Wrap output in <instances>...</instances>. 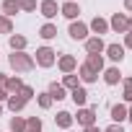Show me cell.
<instances>
[{
    "label": "cell",
    "instance_id": "9",
    "mask_svg": "<svg viewBox=\"0 0 132 132\" xmlns=\"http://www.w3.org/2000/svg\"><path fill=\"white\" fill-rule=\"evenodd\" d=\"M39 11H42V16H44V18H54V16H57V11H60V5H57V0H42Z\"/></svg>",
    "mask_w": 132,
    "mask_h": 132
},
{
    "label": "cell",
    "instance_id": "21",
    "mask_svg": "<svg viewBox=\"0 0 132 132\" xmlns=\"http://www.w3.org/2000/svg\"><path fill=\"white\" fill-rule=\"evenodd\" d=\"M21 11V5H18V0H3V16H16Z\"/></svg>",
    "mask_w": 132,
    "mask_h": 132
},
{
    "label": "cell",
    "instance_id": "37",
    "mask_svg": "<svg viewBox=\"0 0 132 132\" xmlns=\"http://www.w3.org/2000/svg\"><path fill=\"white\" fill-rule=\"evenodd\" d=\"M124 8H127V11L132 13V0H124Z\"/></svg>",
    "mask_w": 132,
    "mask_h": 132
},
{
    "label": "cell",
    "instance_id": "40",
    "mask_svg": "<svg viewBox=\"0 0 132 132\" xmlns=\"http://www.w3.org/2000/svg\"><path fill=\"white\" fill-rule=\"evenodd\" d=\"M0 114H3V106H0Z\"/></svg>",
    "mask_w": 132,
    "mask_h": 132
},
{
    "label": "cell",
    "instance_id": "18",
    "mask_svg": "<svg viewBox=\"0 0 132 132\" xmlns=\"http://www.w3.org/2000/svg\"><path fill=\"white\" fill-rule=\"evenodd\" d=\"M54 124L62 127V129H70V124H73V114H70V111H60V114L54 117Z\"/></svg>",
    "mask_w": 132,
    "mask_h": 132
},
{
    "label": "cell",
    "instance_id": "31",
    "mask_svg": "<svg viewBox=\"0 0 132 132\" xmlns=\"http://www.w3.org/2000/svg\"><path fill=\"white\" fill-rule=\"evenodd\" d=\"M18 93H21V96H23V98H26V101H29V98H31V96H34V88H31V86H23V88H21V91H18Z\"/></svg>",
    "mask_w": 132,
    "mask_h": 132
},
{
    "label": "cell",
    "instance_id": "19",
    "mask_svg": "<svg viewBox=\"0 0 132 132\" xmlns=\"http://www.w3.org/2000/svg\"><path fill=\"white\" fill-rule=\"evenodd\" d=\"M88 29H93V31H96V34L101 36V34H106V31H109V21H106V18H98V16H96V18L91 21V26H88Z\"/></svg>",
    "mask_w": 132,
    "mask_h": 132
},
{
    "label": "cell",
    "instance_id": "5",
    "mask_svg": "<svg viewBox=\"0 0 132 132\" xmlns=\"http://www.w3.org/2000/svg\"><path fill=\"white\" fill-rule=\"evenodd\" d=\"M60 13H62L65 18L75 21V18L80 16V5H78V3H73V0H68V3H62V5H60Z\"/></svg>",
    "mask_w": 132,
    "mask_h": 132
},
{
    "label": "cell",
    "instance_id": "26",
    "mask_svg": "<svg viewBox=\"0 0 132 132\" xmlns=\"http://www.w3.org/2000/svg\"><path fill=\"white\" fill-rule=\"evenodd\" d=\"M78 86H80V83H78V75H73V73L62 78V88H65V91H68V88L73 91V88H78Z\"/></svg>",
    "mask_w": 132,
    "mask_h": 132
},
{
    "label": "cell",
    "instance_id": "7",
    "mask_svg": "<svg viewBox=\"0 0 132 132\" xmlns=\"http://www.w3.org/2000/svg\"><path fill=\"white\" fill-rule=\"evenodd\" d=\"M109 29H114L117 34H127V16L124 13H114L109 21Z\"/></svg>",
    "mask_w": 132,
    "mask_h": 132
},
{
    "label": "cell",
    "instance_id": "10",
    "mask_svg": "<svg viewBox=\"0 0 132 132\" xmlns=\"http://www.w3.org/2000/svg\"><path fill=\"white\" fill-rule=\"evenodd\" d=\"M104 52H106L109 60H114V62H122V60H124V47H122V44H106Z\"/></svg>",
    "mask_w": 132,
    "mask_h": 132
},
{
    "label": "cell",
    "instance_id": "34",
    "mask_svg": "<svg viewBox=\"0 0 132 132\" xmlns=\"http://www.w3.org/2000/svg\"><path fill=\"white\" fill-rule=\"evenodd\" d=\"M3 101H8V93H5V88H0V104Z\"/></svg>",
    "mask_w": 132,
    "mask_h": 132
},
{
    "label": "cell",
    "instance_id": "3",
    "mask_svg": "<svg viewBox=\"0 0 132 132\" xmlns=\"http://www.w3.org/2000/svg\"><path fill=\"white\" fill-rule=\"evenodd\" d=\"M68 34H70L75 42H86V39H88V26H86L83 21H73L70 29H68Z\"/></svg>",
    "mask_w": 132,
    "mask_h": 132
},
{
    "label": "cell",
    "instance_id": "33",
    "mask_svg": "<svg viewBox=\"0 0 132 132\" xmlns=\"http://www.w3.org/2000/svg\"><path fill=\"white\" fill-rule=\"evenodd\" d=\"M124 47H129V49H132V31H127V34H124Z\"/></svg>",
    "mask_w": 132,
    "mask_h": 132
},
{
    "label": "cell",
    "instance_id": "20",
    "mask_svg": "<svg viewBox=\"0 0 132 132\" xmlns=\"http://www.w3.org/2000/svg\"><path fill=\"white\" fill-rule=\"evenodd\" d=\"M119 68H106L104 70V80H106V86H117L119 83Z\"/></svg>",
    "mask_w": 132,
    "mask_h": 132
},
{
    "label": "cell",
    "instance_id": "22",
    "mask_svg": "<svg viewBox=\"0 0 132 132\" xmlns=\"http://www.w3.org/2000/svg\"><path fill=\"white\" fill-rule=\"evenodd\" d=\"M49 96H52V101H62L65 98V88H62V83H49V91H47Z\"/></svg>",
    "mask_w": 132,
    "mask_h": 132
},
{
    "label": "cell",
    "instance_id": "16",
    "mask_svg": "<svg viewBox=\"0 0 132 132\" xmlns=\"http://www.w3.org/2000/svg\"><path fill=\"white\" fill-rule=\"evenodd\" d=\"M70 98L75 101V106H83V104L88 101V91H86L83 86H78V88H73V91H70Z\"/></svg>",
    "mask_w": 132,
    "mask_h": 132
},
{
    "label": "cell",
    "instance_id": "38",
    "mask_svg": "<svg viewBox=\"0 0 132 132\" xmlns=\"http://www.w3.org/2000/svg\"><path fill=\"white\" fill-rule=\"evenodd\" d=\"M127 31H132V18H127Z\"/></svg>",
    "mask_w": 132,
    "mask_h": 132
},
{
    "label": "cell",
    "instance_id": "6",
    "mask_svg": "<svg viewBox=\"0 0 132 132\" xmlns=\"http://www.w3.org/2000/svg\"><path fill=\"white\" fill-rule=\"evenodd\" d=\"M57 68H60L65 75H70V73L78 68V62H75V57H73V54H62V57L57 60Z\"/></svg>",
    "mask_w": 132,
    "mask_h": 132
},
{
    "label": "cell",
    "instance_id": "15",
    "mask_svg": "<svg viewBox=\"0 0 132 132\" xmlns=\"http://www.w3.org/2000/svg\"><path fill=\"white\" fill-rule=\"evenodd\" d=\"M78 73H80L78 78H80L83 83H96V78H98V73H93V70L88 68V65H86V62H83V65H80V68H78Z\"/></svg>",
    "mask_w": 132,
    "mask_h": 132
},
{
    "label": "cell",
    "instance_id": "42",
    "mask_svg": "<svg viewBox=\"0 0 132 132\" xmlns=\"http://www.w3.org/2000/svg\"><path fill=\"white\" fill-rule=\"evenodd\" d=\"M68 132H70V129H68Z\"/></svg>",
    "mask_w": 132,
    "mask_h": 132
},
{
    "label": "cell",
    "instance_id": "24",
    "mask_svg": "<svg viewBox=\"0 0 132 132\" xmlns=\"http://www.w3.org/2000/svg\"><path fill=\"white\" fill-rule=\"evenodd\" d=\"M11 132H26V119L23 117H13L11 119Z\"/></svg>",
    "mask_w": 132,
    "mask_h": 132
},
{
    "label": "cell",
    "instance_id": "30",
    "mask_svg": "<svg viewBox=\"0 0 132 132\" xmlns=\"http://www.w3.org/2000/svg\"><path fill=\"white\" fill-rule=\"evenodd\" d=\"M122 83H124V101L132 104V78H124Z\"/></svg>",
    "mask_w": 132,
    "mask_h": 132
},
{
    "label": "cell",
    "instance_id": "32",
    "mask_svg": "<svg viewBox=\"0 0 132 132\" xmlns=\"http://www.w3.org/2000/svg\"><path fill=\"white\" fill-rule=\"evenodd\" d=\"M104 132H124V129H122V124H109Z\"/></svg>",
    "mask_w": 132,
    "mask_h": 132
},
{
    "label": "cell",
    "instance_id": "25",
    "mask_svg": "<svg viewBox=\"0 0 132 132\" xmlns=\"http://www.w3.org/2000/svg\"><path fill=\"white\" fill-rule=\"evenodd\" d=\"M26 132H42V119L39 117H29L26 119Z\"/></svg>",
    "mask_w": 132,
    "mask_h": 132
},
{
    "label": "cell",
    "instance_id": "27",
    "mask_svg": "<svg viewBox=\"0 0 132 132\" xmlns=\"http://www.w3.org/2000/svg\"><path fill=\"white\" fill-rule=\"evenodd\" d=\"M0 34H13V21L8 16H0Z\"/></svg>",
    "mask_w": 132,
    "mask_h": 132
},
{
    "label": "cell",
    "instance_id": "13",
    "mask_svg": "<svg viewBox=\"0 0 132 132\" xmlns=\"http://www.w3.org/2000/svg\"><path fill=\"white\" fill-rule=\"evenodd\" d=\"M8 44H11V49H13V52H23V49H26V44H29V39H26V36H21V34H11Z\"/></svg>",
    "mask_w": 132,
    "mask_h": 132
},
{
    "label": "cell",
    "instance_id": "11",
    "mask_svg": "<svg viewBox=\"0 0 132 132\" xmlns=\"http://www.w3.org/2000/svg\"><path fill=\"white\" fill-rule=\"evenodd\" d=\"M3 88H5L8 96H11V93H18V91L23 88V80H21L18 75H11V78H5V86H3Z\"/></svg>",
    "mask_w": 132,
    "mask_h": 132
},
{
    "label": "cell",
    "instance_id": "8",
    "mask_svg": "<svg viewBox=\"0 0 132 132\" xmlns=\"http://www.w3.org/2000/svg\"><path fill=\"white\" fill-rule=\"evenodd\" d=\"M104 49H106V44H104V39H101V36L86 39V52H88V54H101Z\"/></svg>",
    "mask_w": 132,
    "mask_h": 132
},
{
    "label": "cell",
    "instance_id": "12",
    "mask_svg": "<svg viewBox=\"0 0 132 132\" xmlns=\"http://www.w3.org/2000/svg\"><path fill=\"white\" fill-rule=\"evenodd\" d=\"M26 104H29V101H26L21 93H11V96H8V109H11L13 114H16V111H21Z\"/></svg>",
    "mask_w": 132,
    "mask_h": 132
},
{
    "label": "cell",
    "instance_id": "41",
    "mask_svg": "<svg viewBox=\"0 0 132 132\" xmlns=\"http://www.w3.org/2000/svg\"><path fill=\"white\" fill-rule=\"evenodd\" d=\"M73 3H75V0H73Z\"/></svg>",
    "mask_w": 132,
    "mask_h": 132
},
{
    "label": "cell",
    "instance_id": "4",
    "mask_svg": "<svg viewBox=\"0 0 132 132\" xmlns=\"http://www.w3.org/2000/svg\"><path fill=\"white\" fill-rule=\"evenodd\" d=\"M73 119H78L80 127H93L96 124V109H78V117H73Z\"/></svg>",
    "mask_w": 132,
    "mask_h": 132
},
{
    "label": "cell",
    "instance_id": "14",
    "mask_svg": "<svg viewBox=\"0 0 132 132\" xmlns=\"http://www.w3.org/2000/svg\"><path fill=\"white\" fill-rule=\"evenodd\" d=\"M109 114H111V119H114V124H122V122L127 119V106H124V104H114Z\"/></svg>",
    "mask_w": 132,
    "mask_h": 132
},
{
    "label": "cell",
    "instance_id": "28",
    "mask_svg": "<svg viewBox=\"0 0 132 132\" xmlns=\"http://www.w3.org/2000/svg\"><path fill=\"white\" fill-rule=\"evenodd\" d=\"M18 5H21V11L34 13V11H36V0H18Z\"/></svg>",
    "mask_w": 132,
    "mask_h": 132
},
{
    "label": "cell",
    "instance_id": "23",
    "mask_svg": "<svg viewBox=\"0 0 132 132\" xmlns=\"http://www.w3.org/2000/svg\"><path fill=\"white\" fill-rule=\"evenodd\" d=\"M39 36H42V39H54V36H57V26H54V23H44V26L39 29Z\"/></svg>",
    "mask_w": 132,
    "mask_h": 132
},
{
    "label": "cell",
    "instance_id": "39",
    "mask_svg": "<svg viewBox=\"0 0 132 132\" xmlns=\"http://www.w3.org/2000/svg\"><path fill=\"white\" fill-rule=\"evenodd\" d=\"M127 119H129V122H132V106H129V109H127Z\"/></svg>",
    "mask_w": 132,
    "mask_h": 132
},
{
    "label": "cell",
    "instance_id": "1",
    "mask_svg": "<svg viewBox=\"0 0 132 132\" xmlns=\"http://www.w3.org/2000/svg\"><path fill=\"white\" fill-rule=\"evenodd\" d=\"M34 57L31 54H26V52H13L11 54V68L16 70V73H29V70H34Z\"/></svg>",
    "mask_w": 132,
    "mask_h": 132
},
{
    "label": "cell",
    "instance_id": "2",
    "mask_svg": "<svg viewBox=\"0 0 132 132\" xmlns=\"http://www.w3.org/2000/svg\"><path fill=\"white\" fill-rule=\"evenodd\" d=\"M54 54H57V52H54L52 47H39V49H36V60H34V62L39 65V68H52V65L57 62V57H54Z\"/></svg>",
    "mask_w": 132,
    "mask_h": 132
},
{
    "label": "cell",
    "instance_id": "17",
    "mask_svg": "<svg viewBox=\"0 0 132 132\" xmlns=\"http://www.w3.org/2000/svg\"><path fill=\"white\" fill-rule=\"evenodd\" d=\"M86 65H88L93 73H104V57H101V54H88Z\"/></svg>",
    "mask_w": 132,
    "mask_h": 132
},
{
    "label": "cell",
    "instance_id": "36",
    "mask_svg": "<svg viewBox=\"0 0 132 132\" xmlns=\"http://www.w3.org/2000/svg\"><path fill=\"white\" fill-rule=\"evenodd\" d=\"M5 78H8L5 73H0V88H3V86H5Z\"/></svg>",
    "mask_w": 132,
    "mask_h": 132
},
{
    "label": "cell",
    "instance_id": "35",
    "mask_svg": "<svg viewBox=\"0 0 132 132\" xmlns=\"http://www.w3.org/2000/svg\"><path fill=\"white\" fill-rule=\"evenodd\" d=\"M83 132H101V129H98V127L93 124V127H83Z\"/></svg>",
    "mask_w": 132,
    "mask_h": 132
},
{
    "label": "cell",
    "instance_id": "29",
    "mask_svg": "<svg viewBox=\"0 0 132 132\" xmlns=\"http://www.w3.org/2000/svg\"><path fill=\"white\" fill-rule=\"evenodd\" d=\"M36 101H39V106H42V109H49V106H52V96H49V93H39V96H36Z\"/></svg>",
    "mask_w": 132,
    "mask_h": 132
}]
</instances>
